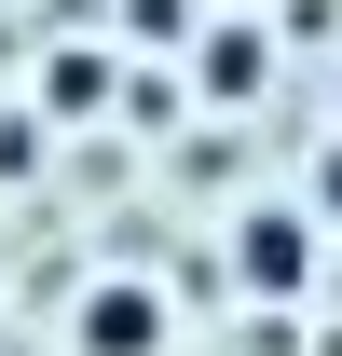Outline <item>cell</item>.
Wrapping results in <instances>:
<instances>
[{
	"mask_svg": "<svg viewBox=\"0 0 342 356\" xmlns=\"http://www.w3.org/2000/svg\"><path fill=\"white\" fill-rule=\"evenodd\" d=\"M69 356H165V288L151 274H96L69 302Z\"/></svg>",
	"mask_w": 342,
	"mask_h": 356,
	"instance_id": "1",
	"label": "cell"
},
{
	"mask_svg": "<svg viewBox=\"0 0 342 356\" xmlns=\"http://www.w3.org/2000/svg\"><path fill=\"white\" fill-rule=\"evenodd\" d=\"M42 110H110V55H96V42H55V69H42Z\"/></svg>",
	"mask_w": 342,
	"mask_h": 356,
	"instance_id": "3",
	"label": "cell"
},
{
	"mask_svg": "<svg viewBox=\"0 0 342 356\" xmlns=\"http://www.w3.org/2000/svg\"><path fill=\"white\" fill-rule=\"evenodd\" d=\"M233 274H247V302H301L315 288V206H247L233 220Z\"/></svg>",
	"mask_w": 342,
	"mask_h": 356,
	"instance_id": "2",
	"label": "cell"
},
{
	"mask_svg": "<svg viewBox=\"0 0 342 356\" xmlns=\"http://www.w3.org/2000/svg\"><path fill=\"white\" fill-rule=\"evenodd\" d=\"M260 69H274L260 28H206V96H260Z\"/></svg>",
	"mask_w": 342,
	"mask_h": 356,
	"instance_id": "4",
	"label": "cell"
},
{
	"mask_svg": "<svg viewBox=\"0 0 342 356\" xmlns=\"http://www.w3.org/2000/svg\"><path fill=\"white\" fill-rule=\"evenodd\" d=\"M301 206H315V220H342V137L315 151V192H301Z\"/></svg>",
	"mask_w": 342,
	"mask_h": 356,
	"instance_id": "5",
	"label": "cell"
}]
</instances>
